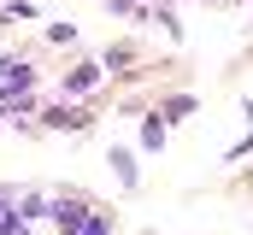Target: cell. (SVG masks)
Listing matches in <instances>:
<instances>
[{"instance_id":"6da1fadb","label":"cell","mask_w":253,"mask_h":235,"mask_svg":"<svg viewBox=\"0 0 253 235\" xmlns=\"http://www.w3.org/2000/svg\"><path fill=\"white\" fill-rule=\"evenodd\" d=\"M88 212H94V206H88L83 194H59V200H53V218H47V224H53L59 235H77L83 224H88Z\"/></svg>"},{"instance_id":"7a4b0ae2","label":"cell","mask_w":253,"mask_h":235,"mask_svg":"<svg viewBox=\"0 0 253 235\" xmlns=\"http://www.w3.org/2000/svg\"><path fill=\"white\" fill-rule=\"evenodd\" d=\"M42 123H47V129H88L94 118L83 112V106H71V100H59V106H47V112H42Z\"/></svg>"},{"instance_id":"3957f363","label":"cell","mask_w":253,"mask_h":235,"mask_svg":"<svg viewBox=\"0 0 253 235\" xmlns=\"http://www.w3.org/2000/svg\"><path fill=\"white\" fill-rule=\"evenodd\" d=\"M100 77H106V65H77V71H71V77L59 82V100H71V94H88Z\"/></svg>"},{"instance_id":"277c9868","label":"cell","mask_w":253,"mask_h":235,"mask_svg":"<svg viewBox=\"0 0 253 235\" xmlns=\"http://www.w3.org/2000/svg\"><path fill=\"white\" fill-rule=\"evenodd\" d=\"M106 165L118 171V182H124V188H135V153H129V147H112V153H106Z\"/></svg>"},{"instance_id":"5b68a950","label":"cell","mask_w":253,"mask_h":235,"mask_svg":"<svg viewBox=\"0 0 253 235\" xmlns=\"http://www.w3.org/2000/svg\"><path fill=\"white\" fill-rule=\"evenodd\" d=\"M141 147H147V153H159V147H165V118H159V112L141 118Z\"/></svg>"},{"instance_id":"8992f818","label":"cell","mask_w":253,"mask_h":235,"mask_svg":"<svg viewBox=\"0 0 253 235\" xmlns=\"http://www.w3.org/2000/svg\"><path fill=\"white\" fill-rule=\"evenodd\" d=\"M77 235H112V212H88V224Z\"/></svg>"},{"instance_id":"52a82bcc","label":"cell","mask_w":253,"mask_h":235,"mask_svg":"<svg viewBox=\"0 0 253 235\" xmlns=\"http://www.w3.org/2000/svg\"><path fill=\"white\" fill-rule=\"evenodd\" d=\"M189 112H194V100H189V94H177V100H165V112H159V118L177 123V118H189Z\"/></svg>"}]
</instances>
